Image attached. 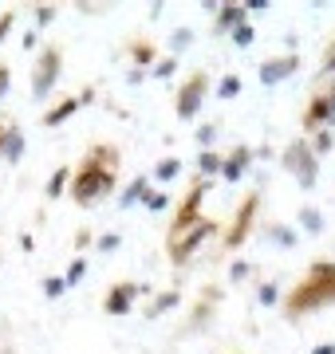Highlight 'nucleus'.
I'll return each mask as SVG.
<instances>
[{"label": "nucleus", "mask_w": 335, "mask_h": 354, "mask_svg": "<svg viewBox=\"0 0 335 354\" xmlns=\"http://www.w3.org/2000/svg\"><path fill=\"white\" fill-rule=\"evenodd\" d=\"M319 79H323V83L335 79V36L327 40V48H323V59H319Z\"/></svg>", "instance_id": "bb28decb"}, {"label": "nucleus", "mask_w": 335, "mask_h": 354, "mask_svg": "<svg viewBox=\"0 0 335 354\" xmlns=\"http://www.w3.org/2000/svg\"><path fill=\"white\" fill-rule=\"evenodd\" d=\"M217 122H201V126H197V146H201V150H213V142H217Z\"/></svg>", "instance_id": "72a5a7b5"}, {"label": "nucleus", "mask_w": 335, "mask_h": 354, "mask_svg": "<svg viewBox=\"0 0 335 354\" xmlns=\"http://www.w3.org/2000/svg\"><path fill=\"white\" fill-rule=\"evenodd\" d=\"M308 142H312V154H316V158H323V154L335 146V138H332V130H316Z\"/></svg>", "instance_id": "c85d7f7f"}, {"label": "nucleus", "mask_w": 335, "mask_h": 354, "mask_svg": "<svg viewBox=\"0 0 335 354\" xmlns=\"http://www.w3.org/2000/svg\"><path fill=\"white\" fill-rule=\"evenodd\" d=\"M146 189H150V174H138V177H130V185H127V189H123V197H119V205H123V209H134V205H142Z\"/></svg>", "instance_id": "f3484780"}, {"label": "nucleus", "mask_w": 335, "mask_h": 354, "mask_svg": "<svg viewBox=\"0 0 335 354\" xmlns=\"http://www.w3.org/2000/svg\"><path fill=\"white\" fill-rule=\"evenodd\" d=\"M300 51H284V55H269L264 64L256 67V75H260V83L264 87H276V83H284V79H292L296 71H300Z\"/></svg>", "instance_id": "9b49d317"}, {"label": "nucleus", "mask_w": 335, "mask_h": 354, "mask_svg": "<svg viewBox=\"0 0 335 354\" xmlns=\"http://www.w3.org/2000/svg\"><path fill=\"white\" fill-rule=\"evenodd\" d=\"M114 185H119V146L99 142L83 154L79 169H71L67 193H71V201H75L79 209H91L103 197L114 193Z\"/></svg>", "instance_id": "f257e3e1"}, {"label": "nucleus", "mask_w": 335, "mask_h": 354, "mask_svg": "<svg viewBox=\"0 0 335 354\" xmlns=\"http://www.w3.org/2000/svg\"><path fill=\"white\" fill-rule=\"evenodd\" d=\"M119 244H123V236H119V232H103V236L95 241V248H99V252H114Z\"/></svg>", "instance_id": "4c0bfd02"}, {"label": "nucleus", "mask_w": 335, "mask_h": 354, "mask_svg": "<svg viewBox=\"0 0 335 354\" xmlns=\"http://www.w3.org/2000/svg\"><path fill=\"white\" fill-rule=\"evenodd\" d=\"M300 228L303 232H312V236H319V232H323V213L312 209V205H303L300 209Z\"/></svg>", "instance_id": "5701e85b"}, {"label": "nucleus", "mask_w": 335, "mask_h": 354, "mask_svg": "<svg viewBox=\"0 0 335 354\" xmlns=\"http://www.w3.org/2000/svg\"><path fill=\"white\" fill-rule=\"evenodd\" d=\"M256 303H264V307H276L280 303V288H276V284H260V288H256Z\"/></svg>", "instance_id": "473e14b6"}, {"label": "nucleus", "mask_w": 335, "mask_h": 354, "mask_svg": "<svg viewBox=\"0 0 335 354\" xmlns=\"http://www.w3.org/2000/svg\"><path fill=\"white\" fill-rule=\"evenodd\" d=\"M67 185H71V169H67V165H60V169L48 177V185H44V197H48V201H60V197L67 193Z\"/></svg>", "instance_id": "aec40b11"}, {"label": "nucleus", "mask_w": 335, "mask_h": 354, "mask_svg": "<svg viewBox=\"0 0 335 354\" xmlns=\"http://www.w3.org/2000/svg\"><path fill=\"white\" fill-rule=\"evenodd\" d=\"M249 275H253V264H249V260H233V264H229V284H245Z\"/></svg>", "instance_id": "f704fd0d"}, {"label": "nucleus", "mask_w": 335, "mask_h": 354, "mask_svg": "<svg viewBox=\"0 0 335 354\" xmlns=\"http://www.w3.org/2000/svg\"><path fill=\"white\" fill-rule=\"evenodd\" d=\"M245 20H249V12H245V4H240V0L217 4V8H213V36H229L233 28H240Z\"/></svg>", "instance_id": "4468645a"}, {"label": "nucleus", "mask_w": 335, "mask_h": 354, "mask_svg": "<svg viewBox=\"0 0 335 354\" xmlns=\"http://www.w3.org/2000/svg\"><path fill=\"white\" fill-rule=\"evenodd\" d=\"M64 75V44H44L36 55V71H32V95L48 98L55 91V83Z\"/></svg>", "instance_id": "39448f33"}, {"label": "nucleus", "mask_w": 335, "mask_h": 354, "mask_svg": "<svg viewBox=\"0 0 335 354\" xmlns=\"http://www.w3.org/2000/svg\"><path fill=\"white\" fill-rule=\"evenodd\" d=\"M221 158L225 154H217V150H201V154H197V174H201V181L221 177Z\"/></svg>", "instance_id": "412c9836"}, {"label": "nucleus", "mask_w": 335, "mask_h": 354, "mask_svg": "<svg viewBox=\"0 0 335 354\" xmlns=\"http://www.w3.org/2000/svg\"><path fill=\"white\" fill-rule=\"evenodd\" d=\"M193 44V28H177L174 36H170V55L177 59V51H186Z\"/></svg>", "instance_id": "2f4dec72"}, {"label": "nucleus", "mask_w": 335, "mask_h": 354, "mask_svg": "<svg viewBox=\"0 0 335 354\" xmlns=\"http://www.w3.org/2000/svg\"><path fill=\"white\" fill-rule=\"evenodd\" d=\"M240 4H245V12H269L272 8L269 0H240Z\"/></svg>", "instance_id": "79ce46f5"}, {"label": "nucleus", "mask_w": 335, "mask_h": 354, "mask_svg": "<svg viewBox=\"0 0 335 354\" xmlns=\"http://www.w3.org/2000/svg\"><path fill=\"white\" fill-rule=\"evenodd\" d=\"M83 275H87V256H75L71 260V268H67V275H64V284L67 288H75V284H83Z\"/></svg>", "instance_id": "7c9ffc66"}, {"label": "nucleus", "mask_w": 335, "mask_h": 354, "mask_svg": "<svg viewBox=\"0 0 335 354\" xmlns=\"http://www.w3.org/2000/svg\"><path fill=\"white\" fill-rule=\"evenodd\" d=\"M253 161H256L253 146H245V142L233 146V150L221 158V177H225V181H240V177L249 174V165H253Z\"/></svg>", "instance_id": "ddd939ff"}, {"label": "nucleus", "mask_w": 335, "mask_h": 354, "mask_svg": "<svg viewBox=\"0 0 335 354\" xmlns=\"http://www.w3.org/2000/svg\"><path fill=\"white\" fill-rule=\"evenodd\" d=\"M142 209H150V213H166V209H170V193L150 185V189H146V197H142Z\"/></svg>", "instance_id": "b1692460"}, {"label": "nucleus", "mask_w": 335, "mask_h": 354, "mask_svg": "<svg viewBox=\"0 0 335 354\" xmlns=\"http://www.w3.org/2000/svg\"><path fill=\"white\" fill-rule=\"evenodd\" d=\"M55 12H60L55 4H36V28H48L51 20H55Z\"/></svg>", "instance_id": "e433bc0d"}, {"label": "nucleus", "mask_w": 335, "mask_h": 354, "mask_svg": "<svg viewBox=\"0 0 335 354\" xmlns=\"http://www.w3.org/2000/svg\"><path fill=\"white\" fill-rule=\"evenodd\" d=\"M40 288H44L48 299H60V295L67 291V284H64V275H44V284H40Z\"/></svg>", "instance_id": "c9c22d12"}, {"label": "nucleus", "mask_w": 335, "mask_h": 354, "mask_svg": "<svg viewBox=\"0 0 335 354\" xmlns=\"http://www.w3.org/2000/svg\"><path fill=\"white\" fill-rule=\"evenodd\" d=\"M4 134H8V122H0V150H4Z\"/></svg>", "instance_id": "a18cd8bd"}, {"label": "nucleus", "mask_w": 335, "mask_h": 354, "mask_svg": "<svg viewBox=\"0 0 335 354\" xmlns=\"http://www.w3.org/2000/svg\"><path fill=\"white\" fill-rule=\"evenodd\" d=\"M225 291L217 288V284H209V288H201V295H197V303L190 307V319H186V327L177 331V335H197V331H206V323L213 319V311L221 307Z\"/></svg>", "instance_id": "1a4fd4ad"}, {"label": "nucleus", "mask_w": 335, "mask_h": 354, "mask_svg": "<svg viewBox=\"0 0 335 354\" xmlns=\"http://www.w3.org/2000/svg\"><path fill=\"white\" fill-rule=\"evenodd\" d=\"M323 307H335V260H312V268L300 275V284L280 295V311L288 319L316 315Z\"/></svg>", "instance_id": "f03ea898"}, {"label": "nucleus", "mask_w": 335, "mask_h": 354, "mask_svg": "<svg viewBox=\"0 0 335 354\" xmlns=\"http://www.w3.org/2000/svg\"><path fill=\"white\" fill-rule=\"evenodd\" d=\"M177 174H182V158H174V154L154 165V181H174Z\"/></svg>", "instance_id": "393cba45"}, {"label": "nucleus", "mask_w": 335, "mask_h": 354, "mask_svg": "<svg viewBox=\"0 0 335 354\" xmlns=\"http://www.w3.org/2000/svg\"><path fill=\"white\" fill-rule=\"evenodd\" d=\"M256 213H260V193H249L245 201L237 205V213H233V221L225 225V232H221V244L229 248V252H237L240 244L249 241V232L256 228Z\"/></svg>", "instance_id": "6e6552de"}, {"label": "nucleus", "mask_w": 335, "mask_h": 354, "mask_svg": "<svg viewBox=\"0 0 335 354\" xmlns=\"http://www.w3.org/2000/svg\"><path fill=\"white\" fill-rule=\"evenodd\" d=\"M229 36H233V44H237V48H253V44H256V28L249 24V20H245L240 28H233Z\"/></svg>", "instance_id": "c756f323"}, {"label": "nucleus", "mask_w": 335, "mask_h": 354, "mask_svg": "<svg viewBox=\"0 0 335 354\" xmlns=\"http://www.w3.org/2000/svg\"><path fill=\"white\" fill-rule=\"evenodd\" d=\"M91 244H95V232H91V228H79V232H75V248H91Z\"/></svg>", "instance_id": "ea45409f"}, {"label": "nucleus", "mask_w": 335, "mask_h": 354, "mask_svg": "<svg viewBox=\"0 0 335 354\" xmlns=\"http://www.w3.org/2000/svg\"><path fill=\"white\" fill-rule=\"evenodd\" d=\"M20 154H24V130H20V126H8V134H4V150H0V161L16 165Z\"/></svg>", "instance_id": "6ab92c4d"}, {"label": "nucleus", "mask_w": 335, "mask_h": 354, "mask_svg": "<svg viewBox=\"0 0 335 354\" xmlns=\"http://www.w3.org/2000/svg\"><path fill=\"white\" fill-rule=\"evenodd\" d=\"M8 87H12V67H8V64H0V98L8 95Z\"/></svg>", "instance_id": "a19ab883"}, {"label": "nucleus", "mask_w": 335, "mask_h": 354, "mask_svg": "<svg viewBox=\"0 0 335 354\" xmlns=\"http://www.w3.org/2000/svg\"><path fill=\"white\" fill-rule=\"evenodd\" d=\"M174 71H177L174 55H162V59H154V67H150V75H154V79H174Z\"/></svg>", "instance_id": "cd10ccee"}, {"label": "nucleus", "mask_w": 335, "mask_h": 354, "mask_svg": "<svg viewBox=\"0 0 335 354\" xmlns=\"http://www.w3.org/2000/svg\"><path fill=\"white\" fill-rule=\"evenodd\" d=\"M16 28V12H0V44L8 40V32Z\"/></svg>", "instance_id": "58836bf2"}, {"label": "nucleus", "mask_w": 335, "mask_h": 354, "mask_svg": "<svg viewBox=\"0 0 335 354\" xmlns=\"http://www.w3.org/2000/svg\"><path fill=\"white\" fill-rule=\"evenodd\" d=\"M174 307H182V291H177V288H166V291H158V295L146 303V319L154 323V319H162V315H170Z\"/></svg>", "instance_id": "dca6fc26"}, {"label": "nucleus", "mask_w": 335, "mask_h": 354, "mask_svg": "<svg viewBox=\"0 0 335 354\" xmlns=\"http://www.w3.org/2000/svg\"><path fill=\"white\" fill-rule=\"evenodd\" d=\"M206 193H209V181H193L190 185V193L177 201V209H174V217H170V228H166V241L170 236H182V232H190L197 221H201V205H206Z\"/></svg>", "instance_id": "0eeeda50"}, {"label": "nucleus", "mask_w": 335, "mask_h": 354, "mask_svg": "<svg viewBox=\"0 0 335 354\" xmlns=\"http://www.w3.org/2000/svg\"><path fill=\"white\" fill-rule=\"evenodd\" d=\"M269 241L280 244V248H296V244H300V236H296V232H292L288 225H272V228H269Z\"/></svg>", "instance_id": "a878e982"}, {"label": "nucleus", "mask_w": 335, "mask_h": 354, "mask_svg": "<svg viewBox=\"0 0 335 354\" xmlns=\"http://www.w3.org/2000/svg\"><path fill=\"white\" fill-rule=\"evenodd\" d=\"M138 295H146L142 284H134V280H119V284H111L107 295H103V311H107V315H127Z\"/></svg>", "instance_id": "f8f14e48"}, {"label": "nucleus", "mask_w": 335, "mask_h": 354, "mask_svg": "<svg viewBox=\"0 0 335 354\" xmlns=\"http://www.w3.org/2000/svg\"><path fill=\"white\" fill-rule=\"evenodd\" d=\"M79 107H83V103H79V95H67V98H60L55 107H48L40 122H44L48 130H55V126H64V122L71 118V114H79Z\"/></svg>", "instance_id": "2eb2a0df"}, {"label": "nucleus", "mask_w": 335, "mask_h": 354, "mask_svg": "<svg viewBox=\"0 0 335 354\" xmlns=\"http://www.w3.org/2000/svg\"><path fill=\"white\" fill-rule=\"evenodd\" d=\"M312 354H335V342H319V346H312Z\"/></svg>", "instance_id": "c03bdc74"}, {"label": "nucleus", "mask_w": 335, "mask_h": 354, "mask_svg": "<svg viewBox=\"0 0 335 354\" xmlns=\"http://www.w3.org/2000/svg\"><path fill=\"white\" fill-rule=\"evenodd\" d=\"M323 91H327V95L335 98V79H327V87H323Z\"/></svg>", "instance_id": "49530a36"}, {"label": "nucleus", "mask_w": 335, "mask_h": 354, "mask_svg": "<svg viewBox=\"0 0 335 354\" xmlns=\"http://www.w3.org/2000/svg\"><path fill=\"white\" fill-rule=\"evenodd\" d=\"M213 236H221V225H217V221H209V217H201V221H197L190 232H182V236H170V241H166L170 264H174V268H186V260H190L206 241H213Z\"/></svg>", "instance_id": "20e7f679"}, {"label": "nucleus", "mask_w": 335, "mask_h": 354, "mask_svg": "<svg viewBox=\"0 0 335 354\" xmlns=\"http://www.w3.org/2000/svg\"><path fill=\"white\" fill-rule=\"evenodd\" d=\"M32 48H40V36L28 32V36H24V51H32Z\"/></svg>", "instance_id": "37998d69"}, {"label": "nucleus", "mask_w": 335, "mask_h": 354, "mask_svg": "<svg viewBox=\"0 0 335 354\" xmlns=\"http://www.w3.org/2000/svg\"><path fill=\"white\" fill-rule=\"evenodd\" d=\"M237 95H240V75L237 71H225L221 79H217V98L229 103V98H237Z\"/></svg>", "instance_id": "4be33fe9"}, {"label": "nucleus", "mask_w": 335, "mask_h": 354, "mask_svg": "<svg viewBox=\"0 0 335 354\" xmlns=\"http://www.w3.org/2000/svg\"><path fill=\"white\" fill-rule=\"evenodd\" d=\"M332 122H335V98L327 95V91H316L300 114V126L308 130V134H316V130H332Z\"/></svg>", "instance_id": "9d476101"}, {"label": "nucleus", "mask_w": 335, "mask_h": 354, "mask_svg": "<svg viewBox=\"0 0 335 354\" xmlns=\"http://www.w3.org/2000/svg\"><path fill=\"white\" fill-rule=\"evenodd\" d=\"M209 87H213V83H209V71H190V75L182 79V87H177V98H174V114L182 118V122H193V118L201 114Z\"/></svg>", "instance_id": "423d86ee"}, {"label": "nucleus", "mask_w": 335, "mask_h": 354, "mask_svg": "<svg viewBox=\"0 0 335 354\" xmlns=\"http://www.w3.org/2000/svg\"><path fill=\"white\" fill-rule=\"evenodd\" d=\"M154 59H158V48H154L150 40H134V44H130V64H134V71L154 67Z\"/></svg>", "instance_id": "a211bd4d"}, {"label": "nucleus", "mask_w": 335, "mask_h": 354, "mask_svg": "<svg viewBox=\"0 0 335 354\" xmlns=\"http://www.w3.org/2000/svg\"><path fill=\"white\" fill-rule=\"evenodd\" d=\"M280 165H284L288 174L296 177V181H300V189H312V185L319 181V158L312 154V142H308L303 134H296V138L284 146Z\"/></svg>", "instance_id": "7ed1b4c3"}]
</instances>
